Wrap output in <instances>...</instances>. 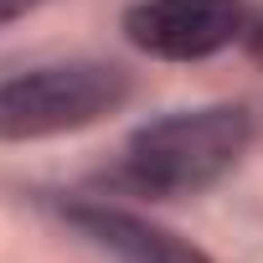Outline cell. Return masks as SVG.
Wrapping results in <instances>:
<instances>
[{"label":"cell","instance_id":"5","mask_svg":"<svg viewBox=\"0 0 263 263\" xmlns=\"http://www.w3.org/2000/svg\"><path fill=\"white\" fill-rule=\"evenodd\" d=\"M42 0H0V26L6 21H16V16H26V11H36Z\"/></svg>","mask_w":263,"mask_h":263},{"label":"cell","instance_id":"4","mask_svg":"<svg viewBox=\"0 0 263 263\" xmlns=\"http://www.w3.org/2000/svg\"><path fill=\"white\" fill-rule=\"evenodd\" d=\"M57 212H62V222H72L88 242H98L119 263H212L206 253H196L176 232L155 227L150 217H135L108 201H57Z\"/></svg>","mask_w":263,"mask_h":263},{"label":"cell","instance_id":"2","mask_svg":"<svg viewBox=\"0 0 263 263\" xmlns=\"http://www.w3.org/2000/svg\"><path fill=\"white\" fill-rule=\"evenodd\" d=\"M129 98L114 62H47L0 83V140H52L108 119Z\"/></svg>","mask_w":263,"mask_h":263},{"label":"cell","instance_id":"1","mask_svg":"<svg viewBox=\"0 0 263 263\" xmlns=\"http://www.w3.org/2000/svg\"><path fill=\"white\" fill-rule=\"evenodd\" d=\"M253 119L242 103H206V108H181L165 119H150L145 129L129 135L119 150L108 181L129 196L150 201H181L206 186H217L248 150Z\"/></svg>","mask_w":263,"mask_h":263},{"label":"cell","instance_id":"3","mask_svg":"<svg viewBox=\"0 0 263 263\" xmlns=\"http://www.w3.org/2000/svg\"><path fill=\"white\" fill-rule=\"evenodd\" d=\"M248 31L242 0H140L124 11V36L150 57L196 62Z\"/></svg>","mask_w":263,"mask_h":263}]
</instances>
